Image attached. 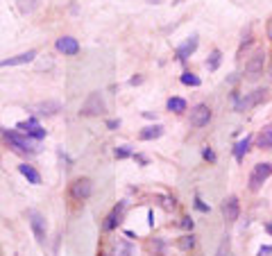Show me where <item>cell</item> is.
Returning a JSON list of instances; mask_svg holds the SVG:
<instances>
[{"label":"cell","instance_id":"obj_1","mask_svg":"<svg viewBox=\"0 0 272 256\" xmlns=\"http://www.w3.org/2000/svg\"><path fill=\"white\" fill-rule=\"evenodd\" d=\"M5 136H7V141L18 150V152H23V154H36V152H39V143H36V141H32L30 136H25V134L5 132Z\"/></svg>","mask_w":272,"mask_h":256},{"label":"cell","instance_id":"obj_2","mask_svg":"<svg viewBox=\"0 0 272 256\" xmlns=\"http://www.w3.org/2000/svg\"><path fill=\"white\" fill-rule=\"evenodd\" d=\"M265 88H256V91H252V93H245L243 98H238L236 100V111L238 113H245V111H250L252 107H256V104H261L265 100Z\"/></svg>","mask_w":272,"mask_h":256},{"label":"cell","instance_id":"obj_3","mask_svg":"<svg viewBox=\"0 0 272 256\" xmlns=\"http://www.w3.org/2000/svg\"><path fill=\"white\" fill-rule=\"evenodd\" d=\"M80 113H82V116H100V113H104V100H102V93H100V91H93L91 96L86 98V102L82 104Z\"/></svg>","mask_w":272,"mask_h":256},{"label":"cell","instance_id":"obj_4","mask_svg":"<svg viewBox=\"0 0 272 256\" xmlns=\"http://www.w3.org/2000/svg\"><path fill=\"white\" fill-rule=\"evenodd\" d=\"M272 175V164H256L252 175H250V191H261V186H263V181L268 179Z\"/></svg>","mask_w":272,"mask_h":256},{"label":"cell","instance_id":"obj_5","mask_svg":"<svg viewBox=\"0 0 272 256\" xmlns=\"http://www.w3.org/2000/svg\"><path fill=\"white\" fill-rule=\"evenodd\" d=\"M16 129H20L25 136H30V138H34V141H41V138L46 136V129L36 123V118H30V120H25V123H18Z\"/></svg>","mask_w":272,"mask_h":256},{"label":"cell","instance_id":"obj_6","mask_svg":"<svg viewBox=\"0 0 272 256\" xmlns=\"http://www.w3.org/2000/svg\"><path fill=\"white\" fill-rule=\"evenodd\" d=\"M28 218H30V227L34 231V238L39 243H46V220L39 211H28Z\"/></svg>","mask_w":272,"mask_h":256},{"label":"cell","instance_id":"obj_7","mask_svg":"<svg viewBox=\"0 0 272 256\" xmlns=\"http://www.w3.org/2000/svg\"><path fill=\"white\" fill-rule=\"evenodd\" d=\"M209 120H211V109H209L207 104H197V107H193V111H191V125L193 127H204V125H209Z\"/></svg>","mask_w":272,"mask_h":256},{"label":"cell","instance_id":"obj_8","mask_svg":"<svg viewBox=\"0 0 272 256\" xmlns=\"http://www.w3.org/2000/svg\"><path fill=\"white\" fill-rule=\"evenodd\" d=\"M91 193H93L91 179H77V181H73L71 195L75 197V200H88V197H91Z\"/></svg>","mask_w":272,"mask_h":256},{"label":"cell","instance_id":"obj_9","mask_svg":"<svg viewBox=\"0 0 272 256\" xmlns=\"http://www.w3.org/2000/svg\"><path fill=\"white\" fill-rule=\"evenodd\" d=\"M222 216L227 222H236L238 216H240V204H238V197L229 195L227 200L222 202Z\"/></svg>","mask_w":272,"mask_h":256},{"label":"cell","instance_id":"obj_10","mask_svg":"<svg viewBox=\"0 0 272 256\" xmlns=\"http://www.w3.org/2000/svg\"><path fill=\"white\" fill-rule=\"evenodd\" d=\"M263 64H265V52H256L254 57H250V61L245 64V73H247V77H259L261 73H263Z\"/></svg>","mask_w":272,"mask_h":256},{"label":"cell","instance_id":"obj_11","mask_svg":"<svg viewBox=\"0 0 272 256\" xmlns=\"http://www.w3.org/2000/svg\"><path fill=\"white\" fill-rule=\"evenodd\" d=\"M197 43H200V41H197V34H193V36H188V39L184 41V43H182V45H179V48H177V50H175V57H177V59H179V61H186V59H188V57H191V55H193V52H195V50H197Z\"/></svg>","mask_w":272,"mask_h":256},{"label":"cell","instance_id":"obj_12","mask_svg":"<svg viewBox=\"0 0 272 256\" xmlns=\"http://www.w3.org/2000/svg\"><path fill=\"white\" fill-rule=\"evenodd\" d=\"M57 50L64 52V55H77L80 52V43H77V39H73V36H61V39H57Z\"/></svg>","mask_w":272,"mask_h":256},{"label":"cell","instance_id":"obj_13","mask_svg":"<svg viewBox=\"0 0 272 256\" xmlns=\"http://www.w3.org/2000/svg\"><path fill=\"white\" fill-rule=\"evenodd\" d=\"M36 57V50H28L23 52V55H16V57H9V59H3L0 61V68H5V66H20V64H30Z\"/></svg>","mask_w":272,"mask_h":256},{"label":"cell","instance_id":"obj_14","mask_svg":"<svg viewBox=\"0 0 272 256\" xmlns=\"http://www.w3.org/2000/svg\"><path fill=\"white\" fill-rule=\"evenodd\" d=\"M34 111L39 113V116H55L57 111H61V102L57 100H48V102H39L34 107Z\"/></svg>","mask_w":272,"mask_h":256},{"label":"cell","instance_id":"obj_15","mask_svg":"<svg viewBox=\"0 0 272 256\" xmlns=\"http://www.w3.org/2000/svg\"><path fill=\"white\" fill-rule=\"evenodd\" d=\"M18 172H20V175L25 177V179L30 181V184H34V186H39V184H41V175H39V172L34 170V166L20 164V166H18Z\"/></svg>","mask_w":272,"mask_h":256},{"label":"cell","instance_id":"obj_16","mask_svg":"<svg viewBox=\"0 0 272 256\" xmlns=\"http://www.w3.org/2000/svg\"><path fill=\"white\" fill-rule=\"evenodd\" d=\"M123 208H125V202H120V204H118V206L114 208V211L107 216V222H104V229H107V231L116 229V224L120 222V216H123Z\"/></svg>","mask_w":272,"mask_h":256},{"label":"cell","instance_id":"obj_17","mask_svg":"<svg viewBox=\"0 0 272 256\" xmlns=\"http://www.w3.org/2000/svg\"><path fill=\"white\" fill-rule=\"evenodd\" d=\"M161 134H164V127H161V125H150V127L141 129L139 138L141 141H154V138H159Z\"/></svg>","mask_w":272,"mask_h":256},{"label":"cell","instance_id":"obj_18","mask_svg":"<svg viewBox=\"0 0 272 256\" xmlns=\"http://www.w3.org/2000/svg\"><path fill=\"white\" fill-rule=\"evenodd\" d=\"M250 143H252V136H245L243 141H238V143H236V148H234V156H236L238 161H243V156L247 154Z\"/></svg>","mask_w":272,"mask_h":256},{"label":"cell","instance_id":"obj_19","mask_svg":"<svg viewBox=\"0 0 272 256\" xmlns=\"http://www.w3.org/2000/svg\"><path fill=\"white\" fill-rule=\"evenodd\" d=\"M259 148L272 150V127L261 129V134H259Z\"/></svg>","mask_w":272,"mask_h":256},{"label":"cell","instance_id":"obj_20","mask_svg":"<svg viewBox=\"0 0 272 256\" xmlns=\"http://www.w3.org/2000/svg\"><path fill=\"white\" fill-rule=\"evenodd\" d=\"M166 107L175 113H182V111H186V100L184 98H170V100L166 102Z\"/></svg>","mask_w":272,"mask_h":256},{"label":"cell","instance_id":"obj_21","mask_svg":"<svg viewBox=\"0 0 272 256\" xmlns=\"http://www.w3.org/2000/svg\"><path fill=\"white\" fill-rule=\"evenodd\" d=\"M41 5V0H18V9L20 14H32L36 7Z\"/></svg>","mask_w":272,"mask_h":256},{"label":"cell","instance_id":"obj_22","mask_svg":"<svg viewBox=\"0 0 272 256\" xmlns=\"http://www.w3.org/2000/svg\"><path fill=\"white\" fill-rule=\"evenodd\" d=\"M220 61H222L220 50H213L211 55H209V59H207V68H209V71H218V66H220Z\"/></svg>","mask_w":272,"mask_h":256},{"label":"cell","instance_id":"obj_23","mask_svg":"<svg viewBox=\"0 0 272 256\" xmlns=\"http://www.w3.org/2000/svg\"><path fill=\"white\" fill-rule=\"evenodd\" d=\"M179 80H182V84H186V86H200L202 84V80L197 75H193V73H184Z\"/></svg>","mask_w":272,"mask_h":256},{"label":"cell","instance_id":"obj_24","mask_svg":"<svg viewBox=\"0 0 272 256\" xmlns=\"http://www.w3.org/2000/svg\"><path fill=\"white\" fill-rule=\"evenodd\" d=\"M116 159H127V156H132V150L127 148V145H123V148H116Z\"/></svg>","mask_w":272,"mask_h":256},{"label":"cell","instance_id":"obj_25","mask_svg":"<svg viewBox=\"0 0 272 256\" xmlns=\"http://www.w3.org/2000/svg\"><path fill=\"white\" fill-rule=\"evenodd\" d=\"M193 245H195V238H193V236H184V238L179 240V247L182 249H193Z\"/></svg>","mask_w":272,"mask_h":256},{"label":"cell","instance_id":"obj_26","mask_svg":"<svg viewBox=\"0 0 272 256\" xmlns=\"http://www.w3.org/2000/svg\"><path fill=\"white\" fill-rule=\"evenodd\" d=\"M224 254H229V238L227 236L222 238V243H220V247H218V254L216 256H224Z\"/></svg>","mask_w":272,"mask_h":256},{"label":"cell","instance_id":"obj_27","mask_svg":"<svg viewBox=\"0 0 272 256\" xmlns=\"http://www.w3.org/2000/svg\"><path fill=\"white\" fill-rule=\"evenodd\" d=\"M204 159H209V161H216V154H213V150L211 148H204Z\"/></svg>","mask_w":272,"mask_h":256},{"label":"cell","instance_id":"obj_28","mask_svg":"<svg viewBox=\"0 0 272 256\" xmlns=\"http://www.w3.org/2000/svg\"><path fill=\"white\" fill-rule=\"evenodd\" d=\"M195 206H197V208H200V211H204V213H209V206H207V204H204V202L200 200V197H195Z\"/></svg>","mask_w":272,"mask_h":256},{"label":"cell","instance_id":"obj_29","mask_svg":"<svg viewBox=\"0 0 272 256\" xmlns=\"http://www.w3.org/2000/svg\"><path fill=\"white\" fill-rule=\"evenodd\" d=\"M270 254H272V247H270V245H265V247L259 249V254H256V256H270Z\"/></svg>","mask_w":272,"mask_h":256},{"label":"cell","instance_id":"obj_30","mask_svg":"<svg viewBox=\"0 0 272 256\" xmlns=\"http://www.w3.org/2000/svg\"><path fill=\"white\" fill-rule=\"evenodd\" d=\"M107 127H109V129H116V127H120V120H116V118L107 120Z\"/></svg>","mask_w":272,"mask_h":256},{"label":"cell","instance_id":"obj_31","mask_svg":"<svg viewBox=\"0 0 272 256\" xmlns=\"http://www.w3.org/2000/svg\"><path fill=\"white\" fill-rule=\"evenodd\" d=\"M182 227H184V229H193V220H191V218H184V220H182Z\"/></svg>","mask_w":272,"mask_h":256},{"label":"cell","instance_id":"obj_32","mask_svg":"<svg viewBox=\"0 0 272 256\" xmlns=\"http://www.w3.org/2000/svg\"><path fill=\"white\" fill-rule=\"evenodd\" d=\"M265 32H268V39L272 41V18L268 20V30H265Z\"/></svg>","mask_w":272,"mask_h":256},{"label":"cell","instance_id":"obj_33","mask_svg":"<svg viewBox=\"0 0 272 256\" xmlns=\"http://www.w3.org/2000/svg\"><path fill=\"white\" fill-rule=\"evenodd\" d=\"M141 82H143V77H132V80H129V84H141Z\"/></svg>","mask_w":272,"mask_h":256},{"label":"cell","instance_id":"obj_34","mask_svg":"<svg viewBox=\"0 0 272 256\" xmlns=\"http://www.w3.org/2000/svg\"><path fill=\"white\" fill-rule=\"evenodd\" d=\"M150 3H152V5H159V3H161V0H150Z\"/></svg>","mask_w":272,"mask_h":256},{"label":"cell","instance_id":"obj_35","mask_svg":"<svg viewBox=\"0 0 272 256\" xmlns=\"http://www.w3.org/2000/svg\"><path fill=\"white\" fill-rule=\"evenodd\" d=\"M268 231H270V234H272V222H270V224H268Z\"/></svg>","mask_w":272,"mask_h":256}]
</instances>
